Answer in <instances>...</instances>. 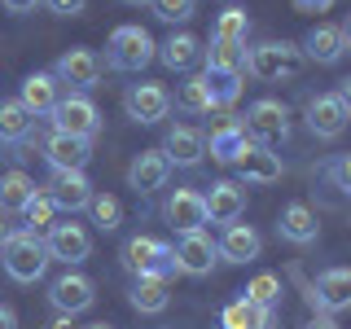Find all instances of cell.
<instances>
[{
	"mask_svg": "<svg viewBox=\"0 0 351 329\" xmlns=\"http://www.w3.org/2000/svg\"><path fill=\"white\" fill-rule=\"evenodd\" d=\"M303 49L290 40H263L246 53V71L263 84H281V80H299L303 75Z\"/></svg>",
	"mask_w": 351,
	"mask_h": 329,
	"instance_id": "obj_1",
	"label": "cell"
},
{
	"mask_svg": "<svg viewBox=\"0 0 351 329\" xmlns=\"http://www.w3.org/2000/svg\"><path fill=\"white\" fill-rule=\"evenodd\" d=\"M158 58V44H154V36L145 27H119L114 36H110L106 44V66L110 71H123V75H141L145 66Z\"/></svg>",
	"mask_w": 351,
	"mask_h": 329,
	"instance_id": "obj_2",
	"label": "cell"
},
{
	"mask_svg": "<svg viewBox=\"0 0 351 329\" xmlns=\"http://www.w3.org/2000/svg\"><path fill=\"white\" fill-rule=\"evenodd\" d=\"M0 259H5V272L9 281L18 285H31L44 277V268H49V250H44V237L40 233H27V228H18L14 237L0 246Z\"/></svg>",
	"mask_w": 351,
	"mask_h": 329,
	"instance_id": "obj_3",
	"label": "cell"
},
{
	"mask_svg": "<svg viewBox=\"0 0 351 329\" xmlns=\"http://www.w3.org/2000/svg\"><path fill=\"white\" fill-rule=\"evenodd\" d=\"M123 268L132 272V277H162V281H171L176 272H180L176 268V250L167 246V241L145 237V233L123 241Z\"/></svg>",
	"mask_w": 351,
	"mask_h": 329,
	"instance_id": "obj_4",
	"label": "cell"
},
{
	"mask_svg": "<svg viewBox=\"0 0 351 329\" xmlns=\"http://www.w3.org/2000/svg\"><path fill=\"white\" fill-rule=\"evenodd\" d=\"M246 136L255 141V145L272 149V145H285V136H290V110H285L281 101H272V97H263V101H255L246 110Z\"/></svg>",
	"mask_w": 351,
	"mask_h": 329,
	"instance_id": "obj_5",
	"label": "cell"
},
{
	"mask_svg": "<svg viewBox=\"0 0 351 329\" xmlns=\"http://www.w3.org/2000/svg\"><path fill=\"white\" fill-rule=\"evenodd\" d=\"M49 119H53V132H71V136H84V141H93L97 132H101V110L88 101L84 93L62 97Z\"/></svg>",
	"mask_w": 351,
	"mask_h": 329,
	"instance_id": "obj_6",
	"label": "cell"
},
{
	"mask_svg": "<svg viewBox=\"0 0 351 329\" xmlns=\"http://www.w3.org/2000/svg\"><path fill=\"white\" fill-rule=\"evenodd\" d=\"M123 110H128L132 123L154 127V123H162V119H167V110H171V93H167L162 84H132L128 93H123Z\"/></svg>",
	"mask_w": 351,
	"mask_h": 329,
	"instance_id": "obj_7",
	"label": "cell"
},
{
	"mask_svg": "<svg viewBox=\"0 0 351 329\" xmlns=\"http://www.w3.org/2000/svg\"><path fill=\"white\" fill-rule=\"evenodd\" d=\"M44 197L53 202V211L80 215V211H88V202H93V184H88L84 171H53L49 184H44Z\"/></svg>",
	"mask_w": 351,
	"mask_h": 329,
	"instance_id": "obj_8",
	"label": "cell"
},
{
	"mask_svg": "<svg viewBox=\"0 0 351 329\" xmlns=\"http://www.w3.org/2000/svg\"><path fill=\"white\" fill-rule=\"evenodd\" d=\"M44 250H49V259L66 263V268H75V263H84L93 255V237H88L84 224H49V237H44Z\"/></svg>",
	"mask_w": 351,
	"mask_h": 329,
	"instance_id": "obj_9",
	"label": "cell"
},
{
	"mask_svg": "<svg viewBox=\"0 0 351 329\" xmlns=\"http://www.w3.org/2000/svg\"><path fill=\"white\" fill-rule=\"evenodd\" d=\"M171 250H176V268H180L184 277H211L215 263H219V246L206 237V228L202 233H184Z\"/></svg>",
	"mask_w": 351,
	"mask_h": 329,
	"instance_id": "obj_10",
	"label": "cell"
},
{
	"mask_svg": "<svg viewBox=\"0 0 351 329\" xmlns=\"http://www.w3.org/2000/svg\"><path fill=\"white\" fill-rule=\"evenodd\" d=\"M246 145H250V136H246V127H241V119L228 114V110H219L211 136H206V154H211L215 162H224V167H233Z\"/></svg>",
	"mask_w": 351,
	"mask_h": 329,
	"instance_id": "obj_11",
	"label": "cell"
},
{
	"mask_svg": "<svg viewBox=\"0 0 351 329\" xmlns=\"http://www.w3.org/2000/svg\"><path fill=\"white\" fill-rule=\"evenodd\" d=\"M53 80L88 93V88H97V80H101V58H97L93 49H66L62 58L53 62Z\"/></svg>",
	"mask_w": 351,
	"mask_h": 329,
	"instance_id": "obj_12",
	"label": "cell"
},
{
	"mask_svg": "<svg viewBox=\"0 0 351 329\" xmlns=\"http://www.w3.org/2000/svg\"><path fill=\"white\" fill-rule=\"evenodd\" d=\"M93 299H97V290H93V281H88L84 272H62V277L49 285V303L58 307L62 316L88 312V307H93Z\"/></svg>",
	"mask_w": 351,
	"mask_h": 329,
	"instance_id": "obj_13",
	"label": "cell"
},
{
	"mask_svg": "<svg viewBox=\"0 0 351 329\" xmlns=\"http://www.w3.org/2000/svg\"><path fill=\"white\" fill-rule=\"evenodd\" d=\"M44 158H49L53 171H84L88 158H93V141L71 136V132H49V141H44Z\"/></svg>",
	"mask_w": 351,
	"mask_h": 329,
	"instance_id": "obj_14",
	"label": "cell"
},
{
	"mask_svg": "<svg viewBox=\"0 0 351 329\" xmlns=\"http://www.w3.org/2000/svg\"><path fill=\"white\" fill-rule=\"evenodd\" d=\"M307 127H312V136H321V141H338L347 132V110H343V101H338L334 93H321V97H312L307 101Z\"/></svg>",
	"mask_w": 351,
	"mask_h": 329,
	"instance_id": "obj_15",
	"label": "cell"
},
{
	"mask_svg": "<svg viewBox=\"0 0 351 329\" xmlns=\"http://www.w3.org/2000/svg\"><path fill=\"white\" fill-rule=\"evenodd\" d=\"M167 224L176 228V233H202L206 228V197L197 193V189H176L171 197H167Z\"/></svg>",
	"mask_w": 351,
	"mask_h": 329,
	"instance_id": "obj_16",
	"label": "cell"
},
{
	"mask_svg": "<svg viewBox=\"0 0 351 329\" xmlns=\"http://www.w3.org/2000/svg\"><path fill=\"white\" fill-rule=\"evenodd\" d=\"M167 175H171L167 154H162V149H145V154H136V158H132V167H128V189H136L141 197H145V193H158L162 184H167Z\"/></svg>",
	"mask_w": 351,
	"mask_h": 329,
	"instance_id": "obj_17",
	"label": "cell"
},
{
	"mask_svg": "<svg viewBox=\"0 0 351 329\" xmlns=\"http://www.w3.org/2000/svg\"><path fill=\"white\" fill-rule=\"evenodd\" d=\"M206 197V224H237L246 211V189L237 180H215Z\"/></svg>",
	"mask_w": 351,
	"mask_h": 329,
	"instance_id": "obj_18",
	"label": "cell"
},
{
	"mask_svg": "<svg viewBox=\"0 0 351 329\" xmlns=\"http://www.w3.org/2000/svg\"><path fill=\"white\" fill-rule=\"evenodd\" d=\"M233 167H237V180L241 184H277L281 180V158L272 149L255 145V141L241 149V158L233 162Z\"/></svg>",
	"mask_w": 351,
	"mask_h": 329,
	"instance_id": "obj_19",
	"label": "cell"
},
{
	"mask_svg": "<svg viewBox=\"0 0 351 329\" xmlns=\"http://www.w3.org/2000/svg\"><path fill=\"white\" fill-rule=\"evenodd\" d=\"M162 154H167L171 167H197L206 158V136L197 127H171L162 136Z\"/></svg>",
	"mask_w": 351,
	"mask_h": 329,
	"instance_id": "obj_20",
	"label": "cell"
},
{
	"mask_svg": "<svg viewBox=\"0 0 351 329\" xmlns=\"http://www.w3.org/2000/svg\"><path fill=\"white\" fill-rule=\"evenodd\" d=\"M219 329H277V307H259L246 294L233 303H224L219 312Z\"/></svg>",
	"mask_w": 351,
	"mask_h": 329,
	"instance_id": "obj_21",
	"label": "cell"
},
{
	"mask_svg": "<svg viewBox=\"0 0 351 329\" xmlns=\"http://www.w3.org/2000/svg\"><path fill=\"white\" fill-rule=\"evenodd\" d=\"M215 246H219V259L224 263H255L259 250H263V237L250 224H224V237Z\"/></svg>",
	"mask_w": 351,
	"mask_h": 329,
	"instance_id": "obj_22",
	"label": "cell"
},
{
	"mask_svg": "<svg viewBox=\"0 0 351 329\" xmlns=\"http://www.w3.org/2000/svg\"><path fill=\"white\" fill-rule=\"evenodd\" d=\"M343 53H347L343 27H329V22H321V27L307 31V40H303V58H307V62H316V66H338V62H343Z\"/></svg>",
	"mask_w": 351,
	"mask_h": 329,
	"instance_id": "obj_23",
	"label": "cell"
},
{
	"mask_svg": "<svg viewBox=\"0 0 351 329\" xmlns=\"http://www.w3.org/2000/svg\"><path fill=\"white\" fill-rule=\"evenodd\" d=\"M18 101L31 110V119H49V114H53V106L62 101V97H58V80H53V71H36V75H27V80H22Z\"/></svg>",
	"mask_w": 351,
	"mask_h": 329,
	"instance_id": "obj_24",
	"label": "cell"
},
{
	"mask_svg": "<svg viewBox=\"0 0 351 329\" xmlns=\"http://www.w3.org/2000/svg\"><path fill=\"white\" fill-rule=\"evenodd\" d=\"M312 303L321 312H343L351 307V268H329L316 277V290H312Z\"/></svg>",
	"mask_w": 351,
	"mask_h": 329,
	"instance_id": "obj_25",
	"label": "cell"
},
{
	"mask_svg": "<svg viewBox=\"0 0 351 329\" xmlns=\"http://www.w3.org/2000/svg\"><path fill=\"white\" fill-rule=\"evenodd\" d=\"M158 62L167 66V71H193V62H202V40L189 36V31H176L158 44Z\"/></svg>",
	"mask_w": 351,
	"mask_h": 329,
	"instance_id": "obj_26",
	"label": "cell"
},
{
	"mask_svg": "<svg viewBox=\"0 0 351 329\" xmlns=\"http://www.w3.org/2000/svg\"><path fill=\"white\" fill-rule=\"evenodd\" d=\"M277 233L285 241H294V246H307V241H316V233H321V224H316V211L307 202H290L277 219Z\"/></svg>",
	"mask_w": 351,
	"mask_h": 329,
	"instance_id": "obj_27",
	"label": "cell"
},
{
	"mask_svg": "<svg viewBox=\"0 0 351 329\" xmlns=\"http://www.w3.org/2000/svg\"><path fill=\"white\" fill-rule=\"evenodd\" d=\"M128 299H132V307H136L141 316H158V312H167L171 290H167V281H162V277H136Z\"/></svg>",
	"mask_w": 351,
	"mask_h": 329,
	"instance_id": "obj_28",
	"label": "cell"
},
{
	"mask_svg": "<svg viewBox=\"0 0 351 329\" xmlns=\"http://www.w3.org/2000/svg\"><path fill=\"white\" fill-rule=\"evenodd\" d=\"M31 127H36V119H31V110L18 101H0V145H22V141L31 136Z\"/></svg>",
	"mask_w": 351,
	"mask_h": 329,
	"instance_id": "obj_29",
	"label": "cell"
},
{
	"mask_svg": "<svg viewBox=\"0 0 351 329\" xmlns=\"http://www.w3.org/2000/svg\"><path fill=\"white\" fill-rule=\"evenodd\" d=\"M241 80L246 75H233V71H202V84L211 93V110H228L241 101Z\"/></svg>",
	"mask_w": 351,
	"mask_h": 329,
	"instance_id": "obj_30",
	"label": "cell"
},
{
	"mask_svg": "<svg viewBox=\"0 0 351 329\" xmlns=\"http://www.w3.org/2000/svg\"><path fill=\"white\" fill-rule=\"evenodd\" d=\"M206 71H233L246 75V44H228V40H211V49H202Z\"/></svg>",
	"mask_w": 351,
	"mask_h": 329,
	"instance_id": "obj_31",
	"label": "cell"
},
{
	"mask_svg": "<svg viewBox=\"0 0 351 329\" xmlns=\"http://www.w3.org/2000/svg\"><path fill=\"white\" fill-rule=\"evenodd\" d=\"M31 193H36V180H31L27 171H5L0 175V211H22V206L31 202Z\"/></svg>",
	"mask_w": 351,
	"mask_h": 329,
	"instance_id": "obj_32",
	"label": "cell"
},
{
	"mask_svg": "<svg viewBox=\"0 0 351 329\" xmlns=\"http://www.w3.org/2000/svg\"><path fill=\"white\" fill-rule=\"evenodd\" d=\"M176 106H180L184 114H211V93H206L202 75H189V80L176 88Z\"/></svg>",
	"mask_w": 351,
	"mask_h": 329,
	"instance_id": "obj_33",
	"label": "cell"
},
{
	"mask_svg": "<svg viewBox=\"0 0 351 329\" xmlns=\"http://www.w3.org/2000/svg\"><path fill=\"white\" fill-rule=\"evenodd\" d=\"M246 31H250V18H246V9L228 5L224 14L215 18V27H211V40H228V44H246Z\"/></svg>",
	"mask_w": 351,
	"mask_h": 329,
	"instance_id": "obj_34",
	"label": "cell"
},
{
	"mask_svg": "<svg viewBox=\"0 0 351 329\" xmlns=\"http://www.w3.org/2000/svg\"><path fill=\"white\" fill-rule=\"evenodd\" d=\"M88 211H93V224H97V228H106V233H114V228L123 224V206H119V197H114V193H93Z\"/></svg>",
	"mask_w": 351,
	"mask_h": 329,
	"instance_id": "obj_35",
	"label": "cell"
},
{
	"mask_svg": "<svg viewBox=\"0 0 351 329\" xmlns=\"http://www.w3.org/2000/svg\"><path fill=\"white\" fill-rule=\"evenodd\" d=\"M22 224H27V233H40V228L53 224V202L44 197V189L31 193V202L22 206Z\"/></svg>",
	"mask_w": 351,
	"mask_h": 329,
	"instance_id": "obj_36",
	"label": "cell"
},
{
	"mask_svg": "<svg viewBox=\"0 0 351 329\" xmlns=\"http://www.w3.org/2000/svg\"><path fill=\"white\" fill-rule=\"evenodd\" d=\"M241 294H246L250 303H259V307H277V299H281V281L272 277V272H259V277H250V285H246Z\"/></svg>",
	"mask_w": 351,
	"mask_h": 329,
	"instance_id": "obj_37",
	"label": "cell"
},
{
	"mask_svg": "<svg viewBox=\"0 0 351 329\" xmlns=\"http://www.w3.org/2000/svg\"><path fill=\"white\" fill-rule=\"evenodd\" d=\"M149 9L162 22H189L193 18V0H149Z\"/></svg>",
	"mask_w": 351,
	"mask_h": 329,
	"instance_id": "obj_38",
	"label": "cell"
},
{
	"mask_svg": "<svg viewBox=\"0 0 351 329\" xmlns=\"http://www.w3.org/2000/svg\"><path fill=\"white\" fill-rule=\"evenodd\" d=\"M325 175L334 180V189H343V193L351 197V154H338V158L325 167Z\"/></svg>",
	"mask_w": 351,
	"mask_h": 329,
	"instance_id": "obj_39",
	"label": "cell"
},
{
	"mask_svg": "<svg viewBox=\"0 0 351 329\" xmlns=\"http://www.w3.org/2000/svg\"><path fill=\"white\" fill-rule=\"evenodd\" d=\"M44 5H49L58 18H80L84 9H88V0H44Z\"/></svg>",
	"mask_w": 351,
	"mask_h": 329,
	"instance_id": "obj_40",
	"label": "cell"
},
{
	"mask_svg": "<svg viewBox=\"0 0 351 329\" xmlns=\"http://www.w3.org/2000/svg\"><path fill=\"white\" fill-rule=\"evenodd\" d=\"M294 9H299V14H325L329 5H334V0H290Z\"/></svg>",
	"mask_w": 351,
	"mask_h": 329,
	"instance_id": "obj_41",
	"label": "cell"
},
{
	"mask_svg": "<svg viewBox=\"0 0 351 329\" xmlns=\"http://www.w3.org/2000/svg\"><path fill=\"white\" fill-rule=\"evenodd\" d=\"M36 5H40V0H0V9H5V14H31Z\"/></svg>",
	"mask_w": 351,
	"mask_h": 329,
	"instance_id": "obj_42",
	"label": "cell"
},
{
	"mask_svg": "<svg viewBox=\"0 0 351 329\" xmlns=\"http://www.w3.org/2000/svg\"><path fill=\"white\" fill-rule=\"evenodd\" d=\"M0 329H18V312L9 303H0Z\"/></svg>",
	"mask_w": 351,
	"mask_h": 329,
	"instance_id": "obj_43",
	"label": "cell"
},
{
	"mask_svg": "<svg viewBox=\"0 0 351 329\" xmlns=\"http://www.w3.org/2000/svg\"><path fill=\"white\" fill-rule=\"evenodd\" d=\"M334 97H338V101H343V110H347V119H351V75H347L343 84H338V93H334Z\"/></svg>",
	"mask_w": 351,
	"mask_h": 329,
	"instance_id": "obj_44",
	"label": "cell"
},
{
	"mask_svg": "<svg viewBox=\"0 0 351 329\" xmlns=\"http://www.w3.org/2000/svg\"><path fill=\"white\" fill-rule=\"evenodd\" d=\"M14 233H18V228H14V219H9V211H0V246H5Z\"/></svg>",
	"mask_w": 351,
	"mask_h": 329,
	"instance_id": "obj_45",
	"label": "cell"
},
{
	"mask_svg": "<svg viewBox=\"0 0 351 329\" xmlns=\"http://www.w3.org/2000/svg\"><path fill=\"white\" fill-rule=\"evenodd\" d=\"M71 321H75V316H58V321H49V325H44V329H75Z\"/></svg>",
	"mask_w": 351,
	"mask_h": 329,
	"instance_id": "obj_46",
	"label": "cell"
},
{
	"mask_svg": "<svg viewBox=\"0 0 351 329\" xmlns=\"http://www.w3.org/2000/svg\"><path fill=\"white\" fill-rule=\"evenodd\" d=\"M343 44H347V53H351V18H347V27H343Z\"/></svg>",
	"mask_w": 351,
	"mask_h": 329,
	"instance_id": "obj_47",
	"label": "cell"
},
{
	"mask_svg": "<svg viewBox=\"0 0 351 329\" xmlns=\"http://www.w3.org/2000/svg\"><path fill=\"white\" fill-rule=\"evenodd\" d=\"M123 5H149V0H123Z\"/></svg>",
	"mask_w": 351,
	"mask_h": 329,
	"instance_id": "obj_48",
	"label": "cell"
},
{
	"mask_svg": "<svg viewBox=\"0 0 351 329\" xmlns=\"http://www.w3.org/2000/svg\"><path fill=\"white\" fill-rule=\"evenodd\" d=\"M316 329H334V325H329V321H321V325H316Z\"/></svg>",
	"mask_w": 351,
	"mask_h": 329,
	"instance_id": "obj_49",
	"label": "cell"
},
{
	"mask_svg": "<svg viewBox=\"0 0 351 329\" xmlns=\"http://www.w3.org/2000/svg\"><path fill=\"white\" fill-rule=\"evenodd\" d=\"M88 329H110V325H88Z\"/></svg>",
	"mask_w": 351,
	"mask_h": 329,
	"instance_id": "obj_50",
	"label": "cell"
}]
</instances>
